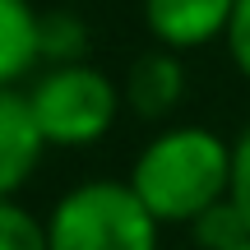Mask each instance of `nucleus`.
Instances as JSON below:
<instances>
[{
  "label": "nucleus",
  "instance_id": "obj_2",
  "mask_svg": "<svg viewBox=\"0 0 250 250\" xmlns=\"http://www.w3.org/2000/svg\"><path fill=\"white\" fill-rule=\"evenodd\" d=\"M158 218L130 181H83L51 208V250H158Z\"/></svg>",
  "mask_w": 250,
  "mask_h": 250
},
{
  "label": "nucleus",
  "instance_id": "obj_9",
  "mask_svg": "<svg viewBox=\"0 0 250 250\" xmlns=\"http://www.w3.org/2000/svg\"><path fill=\"white\" fill-rule=\"evenodd\" d=\"M0 250H51L46 227L14 199H0Z\"/></svg>",
  "mask_w": 250,
  "mask_h": 250
},
{
  "label": "nucleus",
  "instance_id": "obj_7",
  "mask_svg": "<svg viewBox=\"0 0 250 250\" xmlns=\"http://www.w3.org/2000/svg\"><path fill=\"white\" fill-rule=\"evenodd\" d=\"M37 56H46L42 14L28 0H0V88H14Z\"/></svg>",
  "mask_w": 250,
  "mask_h": 250
},
{
  "label": "nucleus",
  "instance_id": "obj_12",
  "mask_svg": "<svg viewBox=\"0 0 250 250\" xmlns=\"http://www.w3.org/2000/svg\"><path fill=\"white\" fill-rule=\"evenodd\" d=\"M236 250H250V241H246V246H236Z\"/></svg>",
  "mask_w": 250,
  "mask_h": 250
},
{
  "label": "nucleus",
  "instance_id": "obj_6",
  "mask_svg": "<svg viewBox=\"0 0 250 250\" xmlns=\"http://www.w3.org/2000/svg\"><path fill=\"white\" fill-rule=\"evenodd\" d=\"M181 93H186V70H181L176 51H144L125 74V102L139 111L144 121H162L176 111Z\"/></svg>",
  "mask_w": 250,
  "mask_h": 250
},
{
  "label": "nucleus",
  "instance_id": "obj_1",
  "mask_svg": "<svg viewBox=\"0 0 250 250\" xmlns=\"http://www.w3.org/2000/svg\"><path fill=\"white\" fill-rule=\"evenodd\" d=\"M130 186L158 223H195L232 195V144L204 125L162 130L134 158Z\"/></svg>",
  "mask_w": 250,
  "mask_h": 250
},
{
  "label": "nucleus",
  "instance_id": "obj_5",
  "mask_svg": "<svg viewBox=\"0 0 250 250\" xmlns=\"http://www.w3.org/2000/svg\"><path fill=\"white\" fill-rule=\"evenodd\" d=\"M46 139L28 107V93L0 88V199H14V190L37 171Z\"/></svg>",
  "mask_w": 250,
  "mask_h": 250
},
{
  "label": "nucleus",
  "instance_id": "obj_8",
  "mask_svg": "<svg viewBox=\"0 0 250 250\" xmlns=\"http://www.w3.org/2000/svg\"><path fill=\"white\" fill-rule=\"evenodd\" d=\"M190 227H195V241L204 246V250H236V246L250 241V223H246L241 204H236L232 195L218 199L213 208H204Z\"/></svg>",
  "mask_w": 250,
  "mask_h": 250
},
{
  "label": "nucleus",
  "instance_id": "obj_10",
  "mask_svg": "<svg viewBox=\"0 0 250 250\" xmlns=\"http://www.w3.org/2000/svg\"><path fill=\"white\" fill-rule=\"evenodd\" d=\"M227 51H232V65L250 79V0H236V14L227 23Z\"/></svg>",
  "mask_w": 250,
  "mask_h": 250
},
{
  "label": "nucleus",
  "instance_id": "obj_3",
  "mask_svg": "<svg viewBox=\"0 0 250 250\" xmlns=\"http://www.w3.org/2000/svg\"><path fill=\"white\" fill-rule=\"evenodd\" d=\"M28 107H33L37 130H42L46 144H56V148H83V144H98L116 125L121 88L98 65L61 61V65H51L46 74L33 79Z\"/></svg>",
  "mask_w": 250,
  "mask_h": 250
},
{
  "label": "nucleus",
  "instance_id": "obj_11",
  "mask_svg": "<svg viewBox=\"0 0 250 250\" xmlns=\"http://www.w3.org/2000/svg\"><path fill=\"white\" fill-rule=\"evenodd\" d=\"M232 199L241 204V213L250 223V125L241 130V139L232 144Z\"/></svg>",
  "mask_w": 250,
  "mask_h": 250
},
{
  "label": "nucleus",
  "instance_id": "obj_4",
  "mask_svg": "<svg viewBox=\"0 0 250 250\" xmlns=\"http://www.w3.org/2000/svg\"><path fill=\"white\" fill-rule=\"evenodd\" d=\"M236 0H144V28L167 51H195V46L227 37Z\"/></svg>",
  "mask_w": 250,
  "mask_h": 250
}]
</instances>
